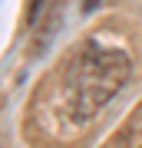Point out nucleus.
<instances>
[{
  "label": "nucleus",
  "instance_id": "1",
  "mask_svg": "<svg viewBox=\"0 0 142 148\" xmlns=\"http://www.w3.org/2000/svg\"><path fill=\"white\" fill-rule=\"evenodd\" d=\"M129 56L106 43H79L40 82L30 125L50 142H73L99 119L129 79Z\"/></svg>",
  "mask_w": 142,
  "mask_h": 148
},
{
  "label": "nucleus",
  "instance_id": "2",
  "mask_svg": "<svg viewBox=\"0 0 142 148\" xmlns=\"http://www.w3.org/2000/svg\"><path fill=\"white\" fill-rule=\"evenodd\" d=\"M40 10H43V0H30V7H26V20H37V16H40Z\"/></svg>",
  "mask_w": 142,
  "mask_h": 148
},
{
  "label": "nucleus",
  "instance_id": "3",
  "mask_svg": "<svg viewBox=\"0 0 142 148\" xmlns=\"http://www.w3.org/2000/svg\"><path fill=\"white\" fill-rule=\"evenodd\" d=\"M103 3V0H83V7H86V10H93V7H99Z\"/></svg>",
  "mask_w": 142,
  "mask_h": 148
}]
</instances>
